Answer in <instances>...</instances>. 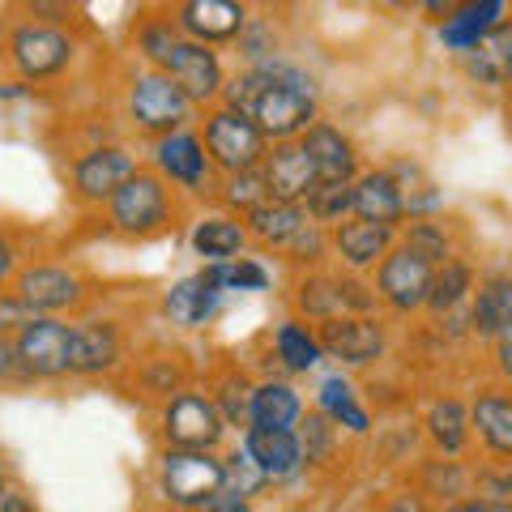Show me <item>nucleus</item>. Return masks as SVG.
Wrapping results in <instances>:
<instances>
[{"mask_svg":"<svg viewBox=\"0 0 512 512\" xmlns=\"http://www.w3.org/2000/svg\"><path fill=\"white\" fill-rule=\"evenodd\" d=\"M227 111L252 120L265 133V141H295L312 128L316 120V94L308 86V77L286 64H256V69L231 77L222 86Z\"/></svg>","mask_w":512,"mask_h":512,"instance_id":"nucleus-1","label":"nucleus"},{"mask_svg":"<svg viewBox=\"0 0 512 512\" xmlns=\"http://www.w3.org/2000/svg\"><path fill=\"white\" fill-rule=\"evenodd\" d=\"M158 483H163V495L175 508L201 512L227 491V466L214 453H201V448H171V453H163V466H158Z\"/></svg>","mask_w":512,"mask_h":512,"instance_id":"nucleus-2","label":"nucleus"},{"mask_svg":"<svg viewBox=\"0 0 512 512\" xmlns=\"http://www.w3.org/2000/svg\"><path fill=\"white\" fill-rule=\"evenodd\" d=\"M205 154H210V163H218L222 171L239 175V171H256V163H261L269 150H265L261 128L222 107L205 120Z\"/></svg>","mask_w":512,"mask_h":512,"instance_id":"nucleus-3","label":"nucleus"},{"mask_svg":"<svg viewBox=\"0 0 512 512\" xmlns=\"http://www.w3.org/2000/svg\"><path fill=\"white\" fill-rule=\"evenodd\" d=\"M128 111H133V120L141 128L167 137V133H180V124L192 111V99L167 73H141L133 77V90H128Z\"/></svg>","mask_w":512,"mask_h":512,"instance_id":"nucleus-4","label":"nucleus"},{"mask_svg":"<svg viewBox=\"0 0 512 512\" xmlns=\"http://www.w3.org/2000/svg\"><path fill=\"white\" fill-rule=\"evenodd\" d=\"M431 282H436V265L423 261L419 252H410L406 244L393 248L376 269V295L397 312L423 308L431 295Z\"/></svg>","mask_w":512,"mask_h":512,"instance_id":"nucleus-5","label":"nucleus"},{"mask_svg":"<svg viewBox=\"0 0 512 512\" xmlns=\"http://www.w3.org/2000/svg\"><path fill=\"white\" fill-rule=\"evenodd\" d=\"M222 431H227V423H222L214 397L180 393L163 410V436L171 440V448H201V453H210L222 440Z\"/></svg>","mask_w":512,"mask_h":512,"instance_id":"nucleus-6","label":"nucleus"},{"mask_svg":"<svg viewBox=\"0 0 512 512\" xmlns=\"http://www.w3.org/2000/svg\"><path fill=\"white\" fill-rule=\"evenodd\" d=\"M107 205H111V227L124 231V235L158 231L167 222V210H171L163 180H158V175H146V171H137Z\"/></svg>","mask_w":512,"mask_h":512,"instance_id":"nucleus-7","label":"nucleus"},{"mask_svg":"<svg viewBox=\"0 0 512 512\" xmlns=\"http://www.w3.org/2000/svg\"><path fill=\"white\" fill-rule=\"evenodd\" d=\"M158 73H167L192 103H210V99L222 94V64L205 43L180 39L171 47V56L158 64Z\"/></svg>","mask_w":512,"mask_h":512,"instance_id":"nucleus-8","label":"nucleus"},{"mask_svg":"<svg viewBox=\"0 0 512 512\" xmlns=\"http://www.w3.org/2000/svg\"><path fill=\"white\" fill-rule=\"evenodd\" d=\"M261 175L269 184V197H274V201H291V205H303L320 188L316 163L308 158V150H303L299 141H278V146L265 154Z\"/></svg>","mask_w":512,"mask_h":512,"instance_id":"nucleus-9","label":"nucleus"},{"mask_svg":"<svg viewBox=\"0 0 512 512\" xmlns=\"http://www.w3.org/2000/svg\"><path fill=\"white\" fill-rule=\"evenodd\" d=\"M69 342L73 329L60 320H30L18 333V363L30 376H64L69 372Z\"/></svg>","mask_w":512,"mask_h":512,"instance_id":"nucleus-10","label":"nucleus"},{"mask_svg":"<svg viewBox=\"0 0 512 512\" xmlns=\"http://www.w3.org/2000/svg\"><path fill=\"white\" fill-rule=\"evenodd\" d=\"M316 342L325 355L342 363H372L384 350V329L372 316H333V320H320Z\"/></svg>","mask_w":512,"mask_h":512,"instance_id":"nucleus-11","label":"nucleus"},{"mask_svg":"<svg viewBox=\"0 0 512 512\" xmlns=\"http://www.w3.org/2000/svg\"><path fill=\"white\" fill-rule=\"evenodd\" d=\"M133 175H137L133 154L120 150V146H103V150H90V154L77 158L73 184L86 201H111Z\"/></svg>","mask_w":512,"mask_h":512,"instance_id":"nucleus-12","label":"nucleus"},{"mask_svg":"<svg viewBox=\"0 0 512 512\" xmlns=\"http://www.w3.org/2000/svg\"><path fill=\"white\" fill-rule=\"evenodd\" d=\"M180 30L192 35V43H222V39H235L244 35L248 26V9L244 5H231V0H188L180 5Z\"/></svg>","mask_w":512,"mask_h":512,"instance_id":"nucleus-13","label":"nucleus"},{"mask_svg":"<svg viewBox=\"0 0 512 512\" xmlns=\"http://www.w3.org/2000/svg\"><path fill=\"white\" fill-rule=\"evenodd\" d=\"M13 60L26 77H52L73 60V43L52 26H22L13 35Z\"/></svg>","mask_w":512,"mask_h":512,"instance_id":"nucleus-14","label":"nucleus"},{"mask_svg":"<svg viewBox=\"0 0 512 512\" xmlns=\"http://www.w3.org/2000/svg\"><path fill=\"white\" fill-rule=\"evenodd\" d=\"M299 146L308 150V158L316 163L320 184H350L359 154H355V146H350V137H342L333 124H312L308 133L299 137Z\"/></svg>","mask_w":512,"mask_h":512,"instance_id":"nucleus-15","label":"nucleus"},{"mask_svg":"<svg viewBox=\"0 0 512 512\" xmlns=\"http://www.w3.org/2000/svg\"><path fill=\"white\" fill-rule=\"evenodd\" d=\"M18 299L30 312H60V308H73V303L82 299V282H77L69 269L39 265V269H26L18 278Z\"/></svg>","mask_w":512,"mask_h":512,"instance_id":"nucleus-16","label":"nucleus"},{"mask_svg":"<svg viewBox=\"0 0 512 512\" xmlns=\"http://www.w3.org/2000/svg\"><path fill=\"white\" fill-rule=\"evenodd\" d=\"M355 218L376 222V227H397L406 218L402 184L389 171H367L363 180H355Z\"/></svg>","mask_w":512,"mask_h":512,"instance_id":"nucleus-17","label":"nucleus"},{"mask_svg":"<svg viewBox=\"0 0 512 512\" xmlns=\"http://www.w3.org/2000/svg\"><path fill=\"white\" fill-rule=\"evenodd\" d=\"M120 363V338L116 329L103 325V320H86V325H73V342H69V372L77 376H99L107 367Z\"/></svg>","mask_w":512,"mask_h":512,"instance_id":"nucleus-18","label":"nucleus"},{"mask_svg":"<svg viewBox=\"0 0 512 512\" xmlns=\"http://www.w3.org/2000/svg\"><path fill=\"white\" fill-rule=\"evenodd\" d=\"M158 167L163 175H171L175 184L184 188H201L210 180V154H205V141L192 137V133H167L158 137Z\"/></svg>","mask_w":512,"mask_h":512,"instance_id":"nucleus-19","label":"nucleus"},{"mask_svg":"<svg viewBox=\"0 0 512 512\" xmlns=\"http://www.w3.org/2000/svg\"><path fill=\"white\" fill-rule=\"evenodd\" d=\"M508 5L504 0H483V5H461L453 18H444V26H440V39H444V47H453V52H461L466 56L470 47H478L495 26H504L508 18Z\"/></svg>","mask_w":512,"mask_h":512,"instance_id":"nucleus-20","label":"nucleus"},{"mask_svg":"<svg viewBox=\"0 0 512 512\" xmlns=\"http://www.w3.org/2000/svg\"><path fill=\"white\" fill-rule=\"evenodd\" d=\"M470 329L478 338H504L512 329V274H491L474 295V308H470Z\"/></svg>","mask_w":512,"mask_h":512,"instance_id":"nucleus-21","label":"nucleus"},{"mask_svg":"<svg viewBox=\"0 0 512 512\" xmlns=\"http://www.w3.org/2000/svg\"><path fill=\"white\" fill-rule=\"evenodd\" d=\"M466 73L474 77L478 86H491V90L512 86V22L495 26L483 43L470 47L466 52Z\"/></svg>","mask_w":512,"mask_h":512,"instance_id":"nucleus-22","label":"nucleus"},{"mask_svg":"<svg viewBox=\"0 0 512 512\" xmlns=\"http://www.w3.org/2000/svg\"><path fill=\"white\" fill-rule=\"evenodd\" d=\"M244 448H248V457L256 461V470H261L265 478H291L303 466V444H299L295 431H261V427H252Z\"/></svg>","mask_w":512,"mask_h":512,"instance_id":"nucleus-23","label":"nucleus"},{"mask_svg":"<svg viewBox=\"0 0 512 512\" xmlns=\"http://www.w3.org/2000/svg\"><path fill=\"white\" fill-rule=\"evenodd\" d=\"M333 248L342 252V261L350 269H367V265H380L384 256L393 252V227H376V222H342L333 231Z\"/></svg>","mask_w":512,"mask_h":512,"instance_id":"nucleus-24","label":"nucleus"},{"mask_svg":"<svg viewBox=\"0 0 512 512\" xmlns=\"http://www.w3.org/2000/svg\"><path fill=\"white\" fill-rule=\"evenodd\" d=\"M218 286L197 274V278H184V282H175L167 299H163V312L171 316V325H180V329H201L205 320H210L218 312Z\"/></svg>","mask_w":512,"mask_h":512,"instance_id":"nucleus-25","label":"nucleus"},{"mask_svg":"<svg viewBox=\"0 0 512 512\" xmlns=\"http://www.w3.org/2000/svg\"><path fill=\"white\" fill-rule=\"evenodd\" d=\"M248 218V235H256L261 239V244H269V248H286L291 244V239L308 227V210H303V205H291V201H274L269 197L265 205H256L252 214H244Z\"/></svg>","mask_w":512,"mask_h":512,"instance_id":"nucleus-26","label":"nucleus"},{"mask_svg":"<svg viewBox=\"0 0 512 512\" xmlns=\"http://www.w3.org/2000/svg\"><path fill=\"white\" fill-rule=\"evenodd\" d=\"M478 427V440H483L495 457H508L512 461V397L500 389H483L474 402V419Z\"/></svg>","mask_w":512,"mask_h":512,"instance_id":"nucleus-27","label":"nucleus"},{"mask_svg":"<svg viewBox=\"0 0 512 512\" xmlns=\"http://www.w3.org/2000/svg\"><path fill=\"white\" fill-rule=\"evenodd\" d=\"M248 244V231L239 227L235 218H201L197 222V231H192V248H197V256H205L210 265H231L239 261V252H244Z\"/></svg>","mask_w":512,"mask_h":512,"instance_id":"nucleus-28","label":"nucleus"},{"mask_svg":"<svg viewBox=\"0 0 512 512\" xmlns=\"http://www.w3.org/2000/svg\"><path fill=\"white\" fill-rule=\"evenodd\" d=\"M299 393L291 384H261V389L252 393V427L261 431H291L295 419H299Z\"/></svg>","mask_w":512,"mask_h":512,"instance_id":"nucleus-29","label":"nucleus"},{"mask_svg":"<svg viewBox=\"0 0 512 512\" xmlns=\"http://www.w3.org/2000/svg\"><path fill=\"white\" fill-rule=\"evenodd\" d=\"M274 350L291 372H308V367H316L320 355H325L320 342H316V333H308L299 320H282L278 333H274Z\"/></svg>","mask_w":512,"mask_h":512,"instance_id":"nucleus-30","label":"nucleus"},{"mask_svg":"<svg viewBox=\"0 0 512 512\" xmlns=\"http://www.w3.org/2000/svg\"><path fill=\"white\" fill-rule=\"evenodd\" d=\"M474 286V274H470V265L466 261H444L436 265V282H431V295H427V308L444 316V312H453L461 299H466V291Z\"/></svg>","mask_w":512,"mask_h":512,"instance_id":"nucleus-31","label":"nucleus"},{"mask_svg":"<svg viewBox=\"0 0 512 512\" xmlns=\"http://www.w3.org/2000/svg\"><path fill=\"white\" fill-rule=\"evenodd\" d=\"M427 436L436 440V448H444V453H461V444H466V436H470V423H466L461 402L444 397V402L431 406L427 410Z\"/></svg>","mask_w":512,"mask_h":512,"instance_id":"nucleus-32","label":"nucleus"},{"mask_svg":"<svg viewBox=\"0 0 512 512\" xmlns=\"http://www.w3.org/2000/svg\"><path fill=\"white\" fill-rule=\"evenodd\" d=\"M299 308L308 316L320 320H333V316H346V303H342V278H308L299 286Z\"/></svg>","mask_w":512,"mask_h":512,"instance_id":"nucleus-33","label":"nucleus"},{"mask_svg":"<svg viewBox=\"0 0 512 512\" xmlns=\"http://www.w3.org/2000/svg\"><path fill=\"white\" fill-rule=\"evenodd\" d=\"M346 214H355V184H320L308 197V218L316 227L320 222H338L342 227Z\"/></svg>","mask_w":512,"mask_h":512,"instance_id":"nucleus-34","label":"nucleus"},{"mask_svg":"<svg viewBox=\"0 0 512 512\" xmlns=\"http://www.w3.org/2000/svg\"><path fill=\"white\" fill-rule=\"evenodd\" d=\"M218 291H265L269 286V274L256 261H231V265H210L205 269Z\"/></svg>","mask_w":512,"mask_h":512,"instance_id":"nucleus-35","label":"nucleus"},{"mask_svg":"<svg viewBox=\"0 0 512 512\" xmlns=\"http://www.w3.org/2000/svg\"><path fill=\"white\" fill-rule=\"evenodd\" d=\"M406 248L410 252H419L423 261L431 265H444V261H453V252H448V235L440 222H410V231H406Z\"/></svg>","mask_w":512,"mask_h":512,"instance_id":"nucleus-36","label":"nucleus"},{"mask_svg":"<svg viewBox=\"0 0 512 512\" xmlns=\"http://www.w3.org/2000/svg\"><path fill=\"white\" fill-rule=\"evenodd\" d=\"M222 197H227L231 210H244V214H252L256 205H265V201H269V184H265L261 167L231 175V180H227V192H222Z\"/></svg>","mask_w":512,"mask_h":512,"instance_id":"nucleus-37","label":"nucleus"},{"mask_svg":"<svg viewBox=\"0 0 512 512\" xmlns=\"http://www.w3.org/2000/svg\"><path fill=\"white\" fill-rule=\"evenodd\" d=\"M227 466V495H239V500H248V495L261 487V483H269V478L256 470V461L248 457V448H239L235 457H227L222 461Z\"/></svg>","mask_w":512,"mask_h":512,"instance_id":"nucleus-38","label":"nucleus"},{"mask_svg":"<svg viewBox=\"0 0 512 512\" xmlns=\"http://www.w3.org/2000/svg\"><path fill=\"white\" fill-rule=\"evenodd\" d=\"M252 393L256 389H248L244 380H227L222 384V393H218V414H222V423H252Z\"/></svg>","mask_w":512,"mask_h":512,"instance_id":"nucleus-39","label":"nucleus"},{"mask_svg":"<svg viewBox=\"0 0 512 512\" xmlns=\"http://www.w3.org/2000/svg\"><path fill=\"white\" fill-rule=\"evenodd\" d=\"M175 43H180V35H175L171 22H150L146 30H141V52H146L154 64H163Z\"/></svg>","mask_w":512,"mask_h":512,"instance_id":"nucleus-40","label":"nucleus"},{"mask_svg":"<svg viewBox=\"0 0 512 512\" xmlns=\"http://www.w3.org/2000/svg\"><path fill=\"white\" fill-rule=\"evenodd\" d=\"M346 406H355V389H350L342 376H333V380L320 384V410H325L329 419H333V414H342Z\"/></svg>","mask_w":512,"mask_h":512,"instance_id":"nucleus-41","label":"nucleus"},{"mask_svg":"<svg viewBox=\"0 0 512 512\" xmlns=\"http://www.w3.org/2000/svg\"><path fill=\"white\" fill-rule=\"evenodd\" d=\"M329 440H333V431H329V423L320 419V414H312L308 423H303V436H299V444H303V457L308 461H316V457H325V448H329Z\"/></svg>","mask_w":512,"mask_h":512,"instance_id":"nucleus-42","label":"nucleus"},{"mask_svg":"<svg viewBox=\"0 0 512 512\" xmlns=\"http://www.w3.org/2000/svg\"><path fill=\"white\" fill-rule=\"evenodd\" d=\"M286 252L295 256V261H316L320 252H325V235H320V227L316 222H308V227H303L291 244H286Z\"/></svg>","mask_w":512,"mask_h":512,"instance_id":"nucleus-43","label":"nucleus"},{"mask_svg":"<svg viewBox=\"0 0 512 512\" xmlns=\"http://www.w3.org/2000/svg\"><path fill=\"white\" fill-rule=\"evenodd\" d=\"M30 320H39V316L30 312L18 295H13V299H0V333H5V329H26Z\"/></svg>","mask_w":512,"mask_h":512,"instance_id":"nucleus-44","label":"nucleus"},{"mask_svg":"<svg viewBox=\"0 0 512 512\" xmlns=\"http://www.w3.org/2000/svg\"><path fill=\"white\" fill-rule=\"evenodd\" d=\"M448 512H512V500H457Z\"/></svg>","mask_w":512,"mask_h":512,"instance_id":"nucleus-45","label":"nucleus"},{"mask_svg":"<svg viewBox=\"0 0 512 512\" xmlns=\"http://www.w3.org/2000/svg\"><path fill=\"white\" fill-rule=\"evenodd\" d=\"M495 367H500L504 380H512V329L504 338H495Z\"/></svg>","mask_w":512,"mask_h":512,"instance_id":"nucleus-46","label":"nucleus"},{"mask_svg":"<svg viewBox=\"0 0 512 512\" xmlns=\"http://www.w3.org/2000/svg\"><path fill=\"white\" fill-rule=\"evenodd\" d=\"M201 512H252V504H248V500H239V495H227V491H222L218 500H214V504H205Z\"/></svg>","mask_w":512,"mask_h":512,"instance_id":"nucleus-47","label":"nucleus"},{"mask_svg":"<svg viewBox=\"0 0 512 512\" xmlns=\"http://www.w3.org/2000/svg\"><path fill=\"white\" fill-rule=\"evenodd\" d=\"M0 512H35V508H30L26 495H18V491H5V495H0Z\"/></svg>","mask_w":512,"mask_h":512,"instance_id":"nucleus-48","label":"nucleus"},{"mask_svg":"<svg viewBox=\"0 0 512 512\" xmlns=\"http://www.w3.org/2000/svg\"><path fill=\"white\" fill-rule=\"evenodd\" d=\"M384 512H431V508L419 500V495H402V500H393Z\"/></svg>","mask_w":512,"mask_h":512,"instance_id":"nucleus-49","label":"nucleus"},{"mask_svg":"<svg viewBox=\"0 0 512 512\" xmlns=\"http://www.w3.org/2000/svg\"><path fill=\"white\" fill-rule=\"evenodd\" d=\"M13 367H18V350H9L5 342H0V376H9Z\"/></svg>","mask_w":512,"mask_h":512,"instance_id":"nucleus-50","label":"nucleus"},{"mask_svg":"<svg viewBox=\"0 0 512 512\" xmlns=\"http://www.w3.org/2000/svg\"><path fill=\"white\" fill-rule=\"evenodd\" d=\"M9 269H13V248L5 244V239H0V278H5Z\"/></svg>","mask_w":512,"mask_h":512,"instance_id":"nucleus-51","label":"nucleus"},{"mask_svg":"<svg viewBox=\"0 0 512 512\" xmlns=\"http://www.w3.org/2000/svg\"><path fill=\"white\" fill-rule=\"evenodd\" d=\"M0 495H5V483H0Z\"/></svg>","mask_w":512,"mask_h":512,"instance_id":"nucleus-52","label":"nucleus"}]
</instances>
